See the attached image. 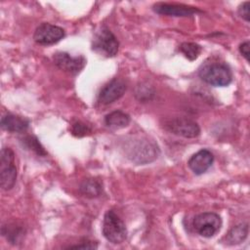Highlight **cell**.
<instances>
[{
	"mask_svg": "<svg viewBox=\"0 0 250 250\" xmlns=\"http://www.w3.org/2000/svg\"><path fill=\"white\" fill-rule=\"evenodd\" d=\"M198 75L204 82L215 87H225L232 81L230 67L225 62L214 59L207 60L199 67Z\"/></svg>",
	"mask_w": 250,
	"mask_h": 250,
	"instance_id": "cell-1",
	"label": "cell"
},
{
	"mask_svg": "<svg viewBox=\"0 0 250 250\" xmlns=\"http://www.w3.org/2000/svg\"><path fill=\"white\" fill-rule=\"evenodd\" d=\"M126 153L132 161L138 164H146L157 158L159 149L157 145L152 141L137 139L129 142V146L126 147Z\"/></svg>",
	"mask_w": 250,
	"mask_h": 250,
	"instance_id": "cell-2",
	"label": "cell"
},
{
	"mask_svg": "<svg viewBox=\"0 0 250 250\" xmlns=\"http://www.w3.org/2000/svg\"><path fill=\"white\" fill-rule=\"evenodd\" d=\"M103 234L112 244H120L127 237L126 226L113 210H107L104 216Z\"/></svg>",
	"mask_w": 250,
	"mask_h": 250,
	"instance_id": "cell-3",
	"label": "cell"
},
{
	"mask_svg": "<svg viewBox=\"0 0 250 250\" xmlns=\"http://www.w3.org/2000/svg\"><path fill=\"white\" fill-rule=\"evenodd\" d=\"M119 48V42L115 35L105 26L101 27L94 35L92 50L105 58L115 57Z\"/></svg>",
	"mask_w": 250,
	"mask_h": 250,
	"instance_id": "cell-4",
	"label": "cell"
},
{
	"mask_svg": "<svg viewBox=\"0 0 250 250\" xmlns=\"http://www.w3.org/2000/svg\"><path fill=\"white\" fill-rule=\"evenodd\" d=\"M17 167L15 164V152L10 147H3L0 160V186L3 190H10L17 181Z\"/></svg>",
	"mask_w": 250,
	"mask_h": 250,
	"instance_id": "cell-5",
	"label": "cell"
},
{
	"mask_svg": "<svg viewBox=\"0 0 250 250\" xmlns=\"http://www.w3.org/2000/svg\"><path fill=\"white\" fill-rule=\"evenodd\" d=\"M192 225L199 235L210 238L220 230L222 219L214 212H204L194 217Z\"/></svg>",
	"mask_w": 250,
	"mask_h": 250,
	"instance_id": "cell-6",
	"label": "cell"
},
{
	"mask_svg": "<svg viewBox=\"0 0 250 250\" xmlns=\"http://www.w3.org/2000/svg\"><path fill=\"white\" fill-rule=\"evenodd\" d=\"M164 128L170 133L184 138H195L200 134L199 125L187 117H173L164 121Z\"/></svg>",
	"mask_w": 250,
	"mask_h": 250,
	"instance_id": "cell-7",
	"label": "cell"
},
{
	"mask_svg": "<svg viewBox=\"0 0 250 250\" xmlns=\"http://www.w3.org/2000/svg\"><path fill=\"white\" fill-rule=\"evenodd\" d=\"M64 35V29L61 26L49 22H42L36 27L33 39L40 45H53L61 41Z\"/></svg>",
	"mask_w": 250,
	"mask_h": 250,
	"instance_id": "cell-8",
	"label": "cell"
},
{
	"mask_svg": "<svg viewBox=\"0 0 250 250\" xmlns=\"http://www.w3.org/2000/svg\"><path fill=\"white\" fill-rule=\"evenodd\" d=\"M54 63L62 70L70 74L79 73L86 64V59L83 56H70L65 52H57L53 56Z\"/></svg>",
	"mask_w": 250,
	"mask_h": 250,
	"instance_id": "cell-9",
	"label": "cell"
},
{
	"mask_svg": "<svg viewBox=\"0 0 250 250\" xmlns=\"http://www.w3.org/2000/svg\"><path fill=\"white\" fill-rule=\"evenodd\" d=\"M126 89L127 85L124 80L113 78L101 89L98 95V101L103 104H112L124 95Z\"/></svg>",
	"mask_w": 250,
	"mask_h": 250,
	"instance_id": "cell-10",
	"label": "cell"
},
{
	"mask_svg": "<svg viewBox=\"0 0 250 250\" xmlns=\"http://www.w3.org/2000/svg\"><path fill=\"white\" fill-rule=\"evenodd\" d=\"M153 11L159 15L170 16V17H190L194 14L202 13L201 10L195 7L176 4V3H156L152 6Z\"/></svg>",
	"mask_w": 250,
	"mask_h": 250,
	"instance_id": "cell-11",
	"label": "cell"
},
{
	"mask_svg": "<svg viewBox=\"0 0 250 250\" xmlns=\"http://www.w3.org/2000/svg\"><path fill=\"white\" fill-rule=\"evenodd\" d=\"M213 161L214 155L210 150L200 149L188 159V165L195 175H201L211 167Z\"/></svg>",
	"mask_w": 250,
	"mask_h": 250,
	"instance_id": "cell-12",
	"label": "cell"
},
{
	"mask_svg": "<svg viewBox=\"0 0 250 250\" xmlns=\"http://www.w3.org/2000/svg\"><path fill=\"white\" fill-rule=\"evenodd\" d=\"M29 126V120L25 117L7 113L1 118V127L10 133H23Z\"/></svg>",
	"mask_w": 250,
	"mask_h": 250,
	"instance_id": "cell-13",
	"label": "cell"
},
{
	"mask_svg": "<svg viewBox=\"0 0 250 250\" xmlns=\"http://www.w3.org/2000/svg\"><path fill=\"white\" fill-rule=\"evenodd\" d=\"M130 121H131L130 116L121 110L111 111L108 114H106L104 117L105 125L112 130H119L127 127Z\"/></svg>",
	"mask_w": 250,
	"mask_h": 250,
	"instance_id": "cell-14",
	"label": "cell"
},
{
	"mask_svg": "<svg viewBox=\"0 0 250 250\" xmlns=\"http://www.w3.org/2000/svg\"><path fill=\"white\" fill-rule=\"evenodd\" d=\"M248 235V224H239L229 229L225 236L227 245H236L243 242Z\"/></svg>",
	"mask_w": 250,
	"mask_h": 250,
	"instance_id": "cell-15",
	"label": "cell"
},
{
	"mask_svg": "<svg viewBox=\"0 0 250 250\" xmlns=\"http://www.w3.org/2000/svg\"><path fill=\"white\" fill-rule=\"evenodd\" d=\"M1 233L11 244H18L23 237L25 230L22 226L16 223L4 225L1 229Z\"/></svg>",
	"mask_w": 250,
	"mask_h": 250,
	"instance_id": "cell-16",
	"label": "cell"
},
{
	"mask_svg": "<svg viewBox=\"0 0 250 250\" xmlns=\"http://www.w3.org/2000/svg\"><path fill=\"white\" fill-rule=\"evenodd\" d=\"M79 191L85 197L94 198L102 194L103 186H102V183L96 179H93V178L86 179L80 184Z\"/></svg>",
	"mask_w": 250,
	"mask_h": 250,
	"instance_id": "cell-17",
	"label": "cell"
},
{
	"mask_svg": "<svg viewBox=\"0 0 250 250\" xmlns=\"http://www.w3.org/2000/svg\"><path fill=\"white\" fill-rule=\"evenodd\" d=\"M179 50L189 61H194L200 55L202 48L200 45L193 42H184L180 45Z\"/></svg>",
	"mask_w": 250,
	"mask_h": 250,
	"instance_id": "cell-18",
	"label": "cell"
},
{
	"mask_svg": "<svg viewBox=\"0 0 250 250\" xmlns=\"http://www.w3.org/2000/svg\"><path fill=\"white\" fill-rule=\"evenodd\" d=\"M21 142L22 144L24 145V146L26 148H29L31 149L32 151H34L36 154L38 155H42V156H45L47 155V152L46 150L44 149V147L41 146L40 142L38 141V139L35 137V136H25L21 139Z\"/></svg>",
	"mask_w": 250,
	"mask_h": 250,
	"instance_id": "cell-19",
	"label": "cell"
},
{
	"mask_svg": "<svg viewBox=\"0 0 250 250\" xmlns=\"http://www.w3.org/2000/svg\"><path fill=\"white\" fill-rule=\"evenodd\" d=\"M91 131H92V129L87 124H85L84 122H81V121L74 122L71 125V129H70L71 134L73 136L79 137V138L91 134Z\"/></svg>",
	"mask_w": 250,
	"mask_h": 250,
	"instance_id": "cell-20",
	"label": "cell"
},
{
	"mask_svg": "<svg viewBox=\"0 0 250 250\" xmlns=\"http://www.w3.org/2000/svg\"><path fill=\"white\" fill-rule=\"evenodd\" d=\"M249 8H250V2L249 1H245L243 2L239 7H238V15L246 21H250V12H249Z\"/></svg>",
	"mask_w": 250,
	"mask_h": 250,
	"instance_id": "cell-21",
	"label": "cell"
},
{
	"mask_svg": "<svg viewBox=\"0 0 250 250\" xmlns=\"http://www.w3.org/2000/svg\"><path fill=\"white\" fill-rule=\"evenodd\" d=\"M239 52L245 58L247 62H249V55H250V42L248 40L242 42L239 45Z\"/></svg>",
	"mask_w": 250,
	"mask_h": 250,
	"instance_id": "cell-22",
	"label": "cell"
},
{
	"mask_svg": "<svg viewBox=\"0 0 250 250\" xmlns=\"http://www.w3.org/2000/svg\"><path fill=\"white\" fill-rule=\"evenodd\" d=\"M68 248H78V249H96L98 248V245L96 243H94L93 241H87L84 242L82 244H77V245H71Z\"/></svg>",
	"mask_w": 250,
	"mask_h": 250,
	"instance_id": "cell-23",
	"label": "cell"
}]
</instances>
